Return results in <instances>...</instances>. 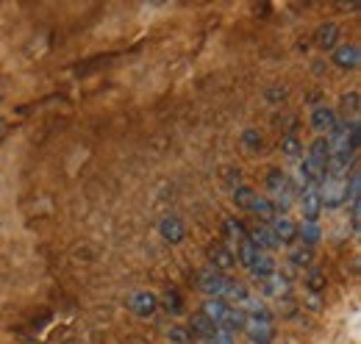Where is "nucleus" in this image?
I'll list each match as a JSON object with an SVG mask.
<instances>
[{"label":"nucleus","instance_id":"obj_1","mask_svg":"<svg viewBox=\"0 0 361 344\" xmlns=\"http://www.w3.org/2000/svg\"><path fill=\"white\" fill-rule=\"evenodd\" d=\"M317 192H319L322 209H331V211H334V209L345 206V197H348V178H336V175H328V172H325V178L319 180Z\"/></svg>","mask_w":361,"mask_h":344},{"label":"nucleus","instance_id":"obj_2","mask_svg":"<svg viewBox=\"0 0 361 344\" xmlns=\"http://www.w3.org/2000/svg\"><path fill=\"white\" fill-rule=\"evenodd\" d=\"M231 278L228 275H220L214 269H206L197 275V289L206 295V297H217V300H226L228 289H231Z\"/></svg>","mask_w":361,"mask_h":344},{"label":"nucleus","instance_id":"obj_3","mask_svg":"<svg viewBox=\"0 0 361 344\" xmlns=\"http://www.w3.org/2000/svg\"><path fill=\"white\" fill-rule=\"evenodd\" d=\"M250 344H272L275 339V325H272V317H247L245 328Z\"/></svg>","mask_w":361,"mask_h":344},{"label":"nucleus","instance_id":"obj_4","mask_svg":"<svg viewBox=\"0 0 361 344\" xmlns=\"http://www.w3.org/2000/svg\"><path fill=\"white\" fill-rule=\"evenodd\" d=\"M267 225H270L278 247H292V245H295V239H298V222H295L292 216H275Z\"/></svg>","mask_w":361,"mask_h":344},{"label":"nucleus","instance_id":"obj_5","mask_svg":"<svg viewBox=\"0 0 361 344\" xmlns=\"http://www.w3.org/2000/svg\"><path fill=\"white\" fill-rule=\"evenodd\" d=\"M206 258H209V269H214V272H220V275H228L231 269H233V264H236V258L231 253V247L223 245V242H214L209 250H206Z\"/></svg>","mask_w":361,"mask_h":344},{"label":"nucleus","instance_id":"obj_6","mask_svg":"<svg viewBox=\"0 0 361 344\" xmlns=\"http://www.w3.org/2000/svg\"><path fill=\"white\" fill-rule=\"evenodd\" d=\"M247 239L259 247V253H272V250H278V242H275V236H272V231L267 222L253 225V228L247 231Z\"/></svg>","mask_w":361,"mask_h":344},{"label":"nucleus","instance_id":"obj_7","mask_svg":"<svg viewBox=\"0 0 361 344\" xmlns=\"http://www.w3.org/2000/svg\"><path fill=\"white\" fill-rule=\"evenodd\" d=\"M298 200H300L303 219H319V214H322V203H319V192H317V186L300 189V192H298Z\"/></svg>","mask_w":361,"mask_h":344},{"label":"nucleus","instance_id":"obj_8","mask_svg":"<svg viewBox=\"0 0 361 344\" xmlns=\"http://www.w3.org/2000/svg\"><path fill=\"white\" fill-rule=\"evenodd\" d=\"M334 64L342 70H356L361 64L359 44H336L334 47Z\"/></svg>","mask_w":361,"mask_h":344},{"label":"nucleus","instance_id":"obj_9","mask_svg":"<svg viewBox=\"0 0 361 344\" xmlns=\"http://www.w3.org/2000/svg\"><path fill=\"white\" fill-rule=\"evenodd\" d=\"M336 123H339V114H336L334 109H328V106H317L314 111H312V128H314L319 136H328Z\"/></svg>","mask_w":361,"mask_h":344},{"label":"nucleus","instance_id":"obj_10","mask_svg":"<svg viewBox=\"0 0 361 344\" xmlns=\"http://www.w3.org/2000/svg\"><path fill=\"white\" fill-rule=\"evenodd\" d=\"M314 44L319 50H334L339 44V23H322L314 34Z\"/></svg>","mask_w":361,"mask_h":344},{"label":"nucleus","instance_id":"obj_11","mask_svg":"<svg viewBox=\"0 0 361 344\" xmlns=\"http://www.w3.org/2000/svg\"><path fill=\"white\" fill-rule=\"evenodd\" d=\"M228 308H231V305H228L226 300H217V297H206V300H203V311H200V314H203L209 322H214L217 328H223Z\"/></svg>","mask_w":361,"mask_h":344},{"label":"nucleus","instance_id":"obj_12","mask_svg":"<svg viewBox=\"0 0 361 344\" xmlns=\"http://www.w3.org/2000/svg\"><path fill=\"white\" fill-rule=\"evenodd\" d=\"M247 272H250V275H253V278L262 283V281H267L270 275H275V272H278V264H275L272 253H259V258L253 261V266H250Z\"/></svg>","mask_w":361,"mask_h":344},{"label":"nucleus","instance_id":"obj_13","mask_svg":"<svg viewBox=\"0 0 361 344\" xmlns=\"http://www.w3.org/2000/svg\"><path fill=\"white\" fill-rule=\"evenodd\" d=\"M156 305H159V300L150 292H136L134 297H131V311L139 314V317H150L156 311Z\"/></svg>","mask_w":361,"mask_h":344},{"label":"nucleus","instance_id":"obj_14","mask_svg":"<svg viewBox=\"0 0 361 344\" xmlns=\"http://www.w3.org/2000/svg\"><path fill=\"white\" fill-rule=\"evenodd\" d=\"M298 236L303 239L306 247L314 250V245H319V236H322V231H319V219H303V225H298Z\"/></svg>","mask_w":361,"mask_h":344},{"label":"nucleus","instance_id":"obj_15","mask_svg":"<svg viewBox=\"0 0 361 344\" xmlns=\"http://www.w3.org/2000/svg\"><path fill=\"white\" fill-rule=\"evenodd\" d=\"M250 214H256L262 222H272L275 219V206H272L270 197H264V195H256L253 200H250V209H247Z\"/></svg>","mask_w":361,"mask_h":344},{"label":"nucleus","instance_id":"obj_16","mask_svg":"<svg viewBox=\"0 0 361 344\" xmlns=\"http://www.w3.org/2000/svg\"><path fill=\"white\" fill-rule=\"evenodd\" d=\"M262 292H264V295H272V297L286 295V292H289V278L281 275V272H275L267 281H262Z\"/></svg>","mask_w":361,"mask_h":344},{"label":"nucleus","instance_id":"obj_17","mask_svg":"<svg viewBox=\"0 0 361 344\" xmlns=\"http://www.w3.org/2000/svg\"><path fill=\"white\" fill-rule=\"evenodd\" d=\"M189 331L197 336V339H212L220 328L214 325V322H209L203 314H197V317H192V322H189Z\"/></svg>","mask_w":361,"mask_h":344},{"label":"nucleus","instance_id":"obj_18","mask_svg":"<svg viewBox=\"0 0 361 344\" xmlns=\"http://www.w3.org/2000/svg\"><path fill=\"white\" fill-rule=\"evenodd\" d=\"M233 258H236V261H239L245 269H250V266H253V261L259 258V247H256L250 239H242V242L236 245V256H233Z\"/></svg>","mask_w":361,"mask_h":344},{"label":"nucleus","instance_id":"obj_19","mask_svg":"<svg viewBox=\"0 0 361 344\" xmlns=\"http://www.w3.org/2000/svg\"><path fill=\"white\" fill-rule=\"evenodd\" d=\"M281 153H283L286 159H292V161H300V156H303L300 139H298L295 133H283V136H281Z\"/></svg>","mask_w":361,"mask_h":344},{"label":"nucleus","instance_id":"obj_20","mask_svg":"<svg viewBox=\"0 0 361 344\" xmlns=\"http://www.w3.org/2000/svg\"><path fill=\"white\" fill-rule=\"evenodd\" d=\"M223 231H226V239L231 245H239L242 239H247V228L239 219H233V216H228L226 222H223Z\"/></svg>","mask_w":361,"mask_h":344},{"label":"nucleus","instance_id":"obj_21","mask_svg":"<svg viewBox=\"0 0 361 344\" xmlns=\"http://www.w3.org/2000/svg\"><path fill=\"white\" fill-rule=\"evenodd\" d=\"M161 236L173 245V242H180L183 239V222H180L178 216H167L164 222H161Z\"/></svg>","mask_w":361,"mask_h":344},{"label":"nucleus","instance_id":"obj_22","mask_svg":"<svg viewBox=\"0 0 361 344\" xmlns=\"http://www.w3.org/2000/svg\"><path fill=\"white\" fill-rule=\"evenodd\" d=\"M289 264L292 266H314V250L312 247H306V245H298V247H292V253H289Z\"/></svg>","mask_w":361,"mask_h":344},{"label":"nucleus","instance_id":"obj_23","mask_svg":"<svg viewBox=\"0 0 361 344\" xmlns=\"http://www.w3.org/2000/svg\"><path fill=\"white\" fill-rule=\"evenodd\" d=\"M253 197H256V192H253L250 186H236V189H233V203H236L239 209H245V211L250 209V200H253Z\"/></svg>","mask_w":361,"mask_h":344},{"label":"nucleus","instance_id":"obj_24","mask_svg":"<svg viewBox=\"0 0 361 344\" xmlns=\"http://www.w3.org/2000/svg\"><path fill=\"white\" fill-rule=\"evenodd\" d=\"M339 111H345V114L350 111V114H353V120H356V111H359V92L345 94V97H342V109H339Z\"/></svg>","mask_w":361,"mask_h":344},{"label":"nucleus","instance_id":"obj_25","mask_svg":"<svg viewBox=\"0 0 361 344\" xmlns=\"http://www.w3.org/2000/svg\"><path fill=\"white\" fill-rule=\"evenodd\" d=\"M161 302L170 308V314H180L183 311V302H180V297L170 289V292H164V297H161Z\"/></svg>","mask_w":361,"mask_h":344},{"label":"nucleus","instance_id":"obj_26","mask_svg":"<svg viewBox=\"0 0 361 344\" xmlns=\"http://www.w3.org/2000/svg\"><path fill=\"white\" fill-rule=\"evenodd\" d=\"M312 272H309V289L312 292H322V286H325V278H322V272L317 269V266H309Z\"/></svg>","mask_w":361,"mask_h":344},{"label":"nucleus","instance_id":"obj_27","mask_svg":"<svg viewBox=\"0 0 361 344\" xmlns=\"http://www.w3.org/2000/svg\"><path fill=\"white\" fill-rule=\"evenodd\" d=\"M170 344H192V333L183 328H170Z\"/></svg>","mask_w":361,"mask_h":344},{"label":"nucleus","instance_id":"obj_28","mask_svg":"<svg viewBox=\"0 0 361 344\" xmlns=\"http://www.w3.org/2000/svg\"><path fill=\"white\" fill-rule=\"evenodd\" d=\"M245 142H247V147H262V136L256 130H245Z\"/></svg>","mask_w":361,"mask_h":344}]
</instances>
